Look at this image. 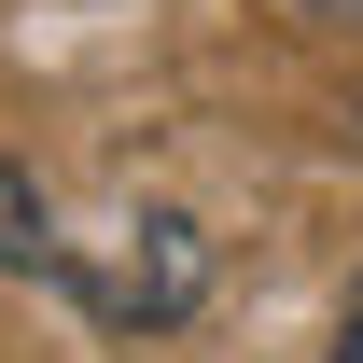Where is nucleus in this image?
Instances as JSON below:
<instances>
[{
	"label": "nucleus",
	"instance_id": "nucleus-1",
	"mask_svg": "<svg viewBox=\"0 0 363 363\" xmlns=\"http://www.w3.org/2000/svg\"><path fill=\"white\" fill-rule=\"evenodd\" d=\"M196 279H210L196 224H182V210H154V224H140V252H126V266H98L84 294H98V321H182V308H196Z\"/></svg>",
	"mask_w": 363,
	"mask_h": 363
},
{
	"label": "nucleus",
	"instance_id": "nucleus-2",
	"mask_svg": "<svg viewBox=\"0 0 363 363\" xmlns=\"http://www.w3.org/2000/svg\"><path fill=\"white\" fill-rule=\"evenodd\" d=\"M0 266H14V279H56V266H70V252H56V210H43V182H28V168H0Z\"/></svg>",
	"mask_w": 363,
	"mask_h": 363
},
{
	"label": "nucleus",
	"instance_id": "nucleus-3",
	"mask_svg": "<svg viewBox=\"0 0 363 363\" xmlns=\"http://www.w3.org/2000/svg\"><path fill=\"white\" fill-rule=\"evenodd\" d=\"M321 363H363V279H350V308H335V350Z\"/></svg>",
	"mask_w": 363,
	"mask_h": 363
},
{
	"label": "nucleus",
	"instance_id": "nucleus-4",
	"mask_svg": "<svg viewBox=\"0 0 363 363\" xmlns=\"http://www.w3.org/2000/svg\"><path fill=\"white\" fill-rule=\"evenodd\" d=\"M308 14H335V28H363V0H308Z\"/></svg>",
	"mask_w": 363,
	"mask_h": 363
}]
</instances>
